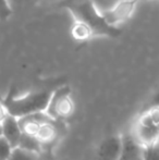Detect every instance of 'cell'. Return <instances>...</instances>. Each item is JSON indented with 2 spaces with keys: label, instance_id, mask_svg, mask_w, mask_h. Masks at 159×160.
I'll use <instances>...</instances> for the list:
<instances>
[{
  "label": "cell",
  "instance_id": "16",
  "mask_svg": "<svg viewBox=\"0 0 159 160\" xmlns=\"http://www.w3.org/2000/svg\"><path fill=\"white\" fill-rule=\"evenodd\" d=\"M38 160H57L55 157V155L51 152V148H46L44 149V152L39 155Z\"/></svg>",
  "mask_w": 159,
  "mask_h": 160
},
{
  "label": "cell",
  "instance_id": "14",
  "mask_svg": "<svg viewBox=\"0 0 159 160\" xmlns=\"http://www.w3.org/2000/svg\"><path fill=\"white\" fill-rule=\"evenodd\" d=\"M12 13L11 4L9 0H0V20H7Z\"/></svg>",
  "mask_w": 159,
  "mask_h": 160
},
{
  "label": "cell",
  "instance_id": "7",
  "mask_svg": "<svg viewBox=\"0 0 159 160\" xmlns=\"http://www.w3.org/2000/svg\"><path fill=\"white\" fill-rule=\"evenodd\" d=\"M137 0H129V1H123L116 6L110 11L104 13V18L109 25L113 28H118V25L123 22H125L133 13L135 9V4Z\"/></svg>",
  "mask_w": 159,
  "mask_h": 160
},
{
  "label": "cell",
  "instance_id": "20",
  "mask_svg": "<svg viewBox=\"0 0 159 160\" xmlns=\"http://www.w3.org/2000/svg\"><path fill=\"white\" fill-rule=\"evenodd\" d=\"M42 2H55V1H58V0H40Z\"/></svg>",
  "mask_w": 159,
  "mask_h": 160
},
{
  "label": "cell",
  "instance_id": "4",
  "mask_svg": "<svg viewBox=\"0 0 159 160\" xmlns=\"http://www.w3.org/2000/svg\"><path fill=\"white\" fill-rule=\"evenodd\" d=\"M75 111V103L72 98V91L69 86H61L53 89L46 113L55 121H62L70 118Z\"/></svg>",
  "mask_w": 159,
  "mask_h": 160
},
{
  "label": "cell",
  "instance_id": "11",
  "mask_svg": "<svg viewBox=\"0 0 159 160\" xmlns=\"http://www.w3.org/2000/svg\"><path fill=\"white\" fill-rule=\"evenodd\" d=\"M72 35L75 39L81 40V42L87 40L88 38H91L92 36H93L87 26H85L84 24H82V23H77V22H75L74 26H73V28H72Z\"/></svg>",
  "mask_w": 159,
  "mask_h": 160
},
{
  "label": "cell",
  "instance_id": "9",
  "mask_svg": "<svg viewBox=\"0 0 159 160\" xmlns=\"http://www.w3.org/2000/svg\"><path fill=\"white\" fill-rule=\"evenodd\" d=\"M17 147L36 155H40L44 152V146L42 145V143H40L36 137L24 134V133L22 135L21 141H20V144Z\"/></svg>",
  "mask_w": 159,
  "mask_h": 160
},
{
  "label": "cell",
  "instance_id": "19",
  "mask_svg": "<svg viewBox=\"0 0 159 160\" xmlns=\"http://www.w3.org/2000/svg\"><path fill=\"white\" fill-rule=\"evenodd\" d=\"M24 1H26V0H9L11 7H12V3H22V2H24Z\"/></svg>",
  "mask_w": 159,
  "mask_h": 160
},
{
  "label": "cell",
  "instance_id": "13",
  "mask_svg": "<svg viewBox=\"0 0 159 160\" xmlns=\"http://www.w3.org/2000/svg\"><path fill=\"white\" fill-rule=\"evenodd\" d=\"M14 148L9 144L3 136L0 137V160H8Z\"/></svg>",
  "mask_w": 159,
  "mask_h": 160
},
{
  "label": "cell",
  "instance_id": "3",
  "mask_svg": "<svg viewBox=\"0 0 159 160\" xmlns=\"http://www.w3.org/2000/svg\"><path fill=\"white\" fill-rule=\"evenodd\" d=\"M131 133L145 148L159 144V108L145 109Z\"/></svg>",
  "mask_w": 159,
  "mask_h": 160
},
{
  "label": "cell",
  "instance_id": "5",
  "mask_svg": "<svg viewBox=\"0 0 159 160\" xmlns=\"http://www.w3.org/2000/svg\"><path fill=\"white\" fill-rule=\"evenodd\" d=\"M121 152L118 160H145V147L141 145L131 132L121 134Z\"/></svg>",
  "mask_w": 159,
  "mask_h": 160
},
{
  "label": "cell",
  "instance_id": "8",
  "mask_svg": "<svg viewBox=\"0 0 159 160\" xmlns=\"http://www.w3.org/2000/svg\"><path fill=\"white\" fill-rule=\"evenodd\" d=\"M1 128L2 136L9 142V144L13 148H17L20 144L22 135H23L19 119L7 114L1 123Z\"/></svg>",
  "mask_w": 159,
  "mask_h": 160
},
{
  "label": "cell",
  "instance_id": "15",
  "mask_svg": "<svg viewBox=\"0 0 159 160\" xmlns=\"http://www.w3.org/2000/svg\"><path fill=\"white\" fill-rule=\"evenodd\" d=\"M145 160H159V144L145 148Z\"/></svg>",
  "mask_w": 159,
  "mask_h": 160
},
{
  "label": "cell",
  "instance_id": "2",
  "mask_svg": "<svg viewBox=\"0 0 159 160\" xmlns=\"http://www.w3.org/2000/svg\"><path fill=\"white\" fill-rule=\"evenodd\" d=\"M68 9L72 13L75 22L82 23L88 28L93 36L115 37L121 33L119 28L109 25L104 15L98 12L92 0H81L69 4Z\"/></svg>",
  "mask_w": 159,
  "mask_h": 160
},
{
  "label": "cell",
  "instance_id": "10",
  "mask_svg": "<svg viewBox=\"0 0 159 160\" xmlns=\"http://www.w3.org/2000/svg\"><path fill=\"white\" fill-rule=\"evenodd\" d=\"M123 1H129V0H92L95 8L102 14L110 11L111 9H113L116 6H118V4Z\"/></svg>",
  "mask_w": 159,
  "mask_h": 160
},
{
  "label": "cell",
  "instance_id": "17",
  "mask_svg": "<svg viewBox=\"0 0 159 160\" xmlns=\"http://www.w3.org/2000/svg\"><path fill=\"white\" fill-rule=\"evenodd\" d=\"M152 108H159V92H157V93L151 98L146 109H152Z\"/></svg>",
  "mask_w": 159,
  "mask_h": 160
},
{
  "label": "cell",
  "instance_id": "12",
  "mask_svg": "<svg viewBox=\"0 0 159 160\" xmlns=\"http://www.w3.org/2000/svg\"><path fill=\"white\" fill-rule=\"evenodd\" d=\"M39 155L33 154V152H26L24 149L17 147L12 150V154L8 160H38Z\"/></svg>",
  "mask_w": 159,
  "mask_h": 160
},
{
  "label": "cell",
  "instance_id": "18",
  "mask_svg": "<svg viewBox=\"0 0 159 160\" xmlns=\"http://www.w3.org/2000/svg\"><path fill=\"white\" fill-rule=\"evenodd\" d=\"M7 116V112H6V110H4V108L1 106V103H0V125H1V123H2V121H3V119H4V117Z\"/></svg>",
  "mask_w": 159,
  "mask_h": 160
},
{
  "label": "cell",
  "instance_id": "6",
  "mask_svg": "<svg viewBox=\"0 0 159 160\" xmlns=\"http://www.w3.org/2000/svg\"><path fill=\"white\" fill-rule=\"evenodd\" d=\"M121 134H113L105 137L98 145L97 160H118L121 152Z\"/></svg>",
  "mask_w": 159,
  "mask_h": 160
},
{
  "label": "cell",
  "instance_id": "1",
  "mask_svg": "<svg viewBox=\"0 0 159 160\" xmlns=\"http://www.w3.org/2000/svg\"><path fill=\"white\" fill-rule=\"evenodd\" d=\"M52 91L40 89L28 92L23 95H15L14 89H10L4 97H0V103L7 114L22 119L31 114L45 112L48 107Z\"/></svg>",
  "mask_w": 159,
  "mask_h": 160
}]
</instances>
